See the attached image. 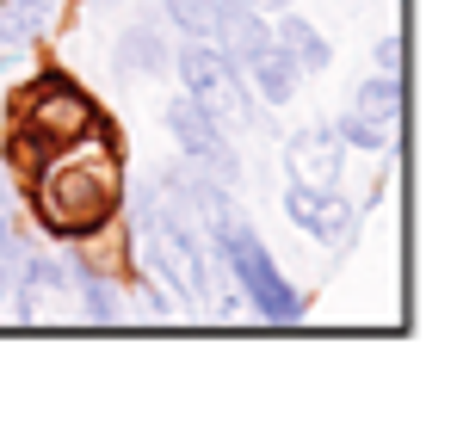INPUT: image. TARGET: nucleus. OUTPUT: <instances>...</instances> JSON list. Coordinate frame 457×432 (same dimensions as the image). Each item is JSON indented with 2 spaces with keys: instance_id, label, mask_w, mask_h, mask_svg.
Instances as JSON below:
<instances>
[{
  "instance_id": "obj_12",
  "label": "nucleus",
  "mask_w": 457,
  "mask_h": 432,
  "mask_svg": "<svg viewBox=\"0 0 457 432\" xmlns=\"http://www.w3.org/2000/svg\"><path fill=\"white\" fill-rule=\"evenodd\" d=\"M69 296H75V309L93 321V328H112V321H124V303H118V290L112 278H99V272H87V266H69Z\"/></svg>"
},
{
  "instance_id": "obj_19",
  "label": "nucleus",
  "mask_w": 457,
  "mask_h": 432,
  "mask_svg": "<svg viewBox=\"0 0 457 432\" xmlns=\"http://www.w3.org/2000/svg\"><path fill=\"white\" fill-rule=\"evenodd\" d=\"M112 6H118V0H93V12H112Z\"/></svg>"
},
{
  "instance_id": "obj_16",
  "label": "nucleus",
  "mask_w": 457,
  "mask_h": 432,
  "mask_svg": "<svg viewBox=\"0 0 457 432\" xmlns=\"http://www.w3.org/2000/svg\"><path fill=\"white\" fill-rule=\"evenodd\" d=\"M334 137L346 148H365V154H383V148L395 143V130H383V124H371V118H359L353 105L340 112V124H334Z\"/></svg>"
},
{
  "instance_id": "obj_4",
  "label": "nucleus",
  "mask_w": 457,
  "mask_h": 432,
  "mask_svg": "<svg viewBox=\"0 0 457 432\" xmlns=\"http://www.w3.org/2000/svg\"><path fill=\"white\" fill-rule=\"evenodd\" d=\"M204 241L223 253V266H228V278H235V290L253 303V315H260V321H297V315H303V296H297V285H291V278L272 266V253L260 247V235H253L241 216L217 222Z\"/></svg>"
},
{
  "instance_id": "obj_7",
  "label": "nucleus",
  "mask_w": 457,
  "mask_h": 432,
  "mask_svg": "<svg viewBox=\"0 0 457 432\" xmlns=\"http://www.w3.org/2000/svg\"><path fill=\"white\" fill-rule=\"evenodd\" d=\"M285 216L303 228L309 241H328V247H346L353 222H359V211L340 198V186H291L285 192Z\"/></svg>"
},
{
  "instance_id": "obj_3",
  "label": "nucleus",
  "mask_w": 457,
  "mask_h": 432,
  "mask_svg": "<svg viewBox=\"0 0 457 432\" xmlns=\"http://www.w3.org/2000/svg\"><path fill=\"white\" fill-rule=\"evenodd\" d=\"M137 235H143V272L161 290H173L179 309H204V290H211V253L204 247L211 241L186 216H173L167 204L149 222H137Z\"/></svg>"
},
{
  "instance_id": "obj_9",
  "label": "nucleus",
  "mask_w": 457,
  "mask_h": 432,
  "mask_svg": "<svg viewBox=\"0 0 457 432\" xmlns=\"http://www.w3.org/2000/svg\"><path fill=\"white\" fill-rule=\"evenodd\" d=\"M241 80H253V93L266 99V105H291L297 99V80H303V69L278 50V44H266V50H253L247 62H241Z\"/></svg>"
},
{
  "instance_id": "obj_1",
  "label": "nucleus",
  "mask_w": 457,
  "mask_h": 432,
  "mask_svg": "<svg viewBox=\"0 0 457 432\" xmlns=\"http://www.w3.org/2000/svg\"><path fill=\"white\" fill-rule=\"evenodd\" d=\"M105 143L93 154L80 148H62L56 161L37 167V186H31V211L37 222L56 235V241H80V235H99L118 198H124V167H118V130L99 124Z\"/></svg>"
},
{
  "instance_id": "obj_5",
  "label": "nucleus",
  "mask_w": 457,
  "mask_h": 432,
  "mask_svg": "<svg viewBox=\"0 0 457 432\" xmlns=\"http://www.w3.org/2000/svg\"><path fill=\"white\" fill-rule=\"evenodd\" d=\"M173 69H179V87H186V93H192L223 130H241V124L253 118V105H247V80H241V69L228 62L211 37H192V44L173 56Z\"/></svg>"
},
{
  "instance_id": "obj_8",
  "label": "nucleus",
  "mask_w": 457,
  "mask_h": 432,
  "mask_svg": "<svg viewBox=\"0 0 457 432\" xmlns=\"http://www.w3.org/2000/svg\"><path fill=\"white\" fill-rule=\"evenodd\" d=\"M340 137H334V124H309L297 130L291 143H285V173H291V186H340Z\"/></svg>"
},
{
  "instance_id": "obj_14",
  "label": "nucleus",
  "mask_w": 457,
  "mask_h": 432,
  "mask_svg": "<svg viewBox=\"0 0 457 432\" xmlns=\"http://www.w3.org/2000/svg\"><path fill=\"white\" fill-rule=\"evenodd\" d=\"M353 112L371 118V124H383V130H395V118H402V74H371V80L359 87Z\"/></svg>"
},
{
  "instance_id": "obj_18",
  "label": "nucleus",
  "mask_w": 457,
  "mask_h": 432,
  "mask_svg": "<svg viewBox=\"0 0 457 432\" xmlns=\"http://www.w3.org/2000/svg\"><path fill=\"white\" fill-rule=\"evenodd\" d=\"M247 6H253V12H285L291 0H247Z\"/></svg>"
},
{
  "instance_id": "obj_6",
  "label": "nucleus",
  "mask_w": 457,
  "mask_h": 432,
  "mask_svg": "<svg viewBox=\"0 0 457 432\" xmlns=\"http://www.w3.org/2000/svg\"><path fill=\"white\" fill-rule=\"evenodd\" d=\"M167 130H173V143H179V161L217 173L223 186H241V161H235V148H228V130L192 99V93H173V99H167Z\"/></svg>"
},
{
  "instance_id": "obj_11",
  "label": "nucleus",
  "mask_w": 457,
  "mask_h": 432,
  "mask_svg": "<svg viewBox=\"0 0 457 432\" xmlns=\"http://www.w3.org/2000/svg\"><path fill=\"white\" fill-rule=\"evenodd\" d=\"M272 44H278V50H285V56H291V62H297L303 74H321L328 62H334L328 37H321L309 19H297L291 6H285V12H278V25H272Z\"/></svg>"
},
{
  "instance_id": "obj_2",
  "label": "nucleus",
  "mask_w": 457,
  "mask_h": 432,
  "mask_svg": "<svg viewBox=\"0 0 457 432\" xmlns=\"http://www.w3.org/2000/svg\"><path fill=\"white\" fill-rule=\"evenodd\" d=\"M93 124H99V105L80 93L69 74H37V80L25 87V118H19V130H12V148H19L25 167H44V161H56L62 148H75Z\"/></svg>"
},
{
  "instance_id": "obj_13",
  "label": "nucleus",
  "mask_w": 457,
  "mask_h": 432,
  "mask_svg": "<svg viewBox=\"0 0 457 432\" xmlns=\"http://www.w3.org/2000/svg\"><path fill=\"white\" fill-rule=\"evenodd\" d=\"M44 25H50V0H0V50L37 44Z\"/></svg>"
},
{
  "instance_id": "obj_10",
  "label": "nucleus",
  "mask_w": 457,
  "mask_h": 432,
  "mask_svg": "<svg viewBox=\"0 0 457 432\" xmlns=\"http://www.w3.org/2000/svg\"><path fill=\"white\" fill-rule=\"evenodd\" d=\"M167 62H173L167 31L154 25L149 12H137V19L124 25V37H118V69H124V74H161Z\"/></svg>"
},
{
  "instance_id": "obj_15",
  "label": "nucleus",
  "mask_w": 457,
  "mask_h": 432,
  "mask_svg": "<svg viewBox=\"0 0 457 432\" xmlns=\"http://www.w3.org/2000/svg\"><path fill=\"white\" fill-rule=\"evenodd\" d=\"M161 12L186 31V37H211L217 31V12H223V0H161Z\"/></svg>"
},
{
  "instance_id": "obj_17",
  "label": "nucleus",
  "mask_w": 457,
  "mask_h": 432,
  "mask_svg": "<svg viewBox=\"0 0 457 432\" xmlns=\"http://www.w3.org/2000/svg\"><path fill=\"white\" fill-rule=\"evenodd\" d=\"M371 62H378V74H402V37H378Z\"/></svg>"
}]
</instances>
